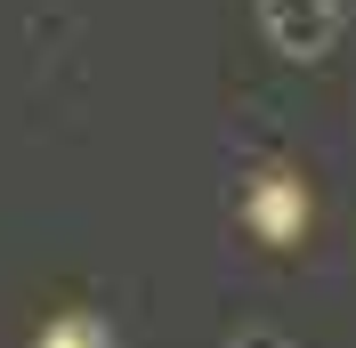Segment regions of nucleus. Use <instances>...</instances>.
I'll use <instances>...</instances> for the list:
<instances>
[{"label": "nucleus", "mask_w": 356, "mask_h": 348, "mask_svg": "<svg viewBox=\"0 0 356 348\" xmlns=\"http://www.w3.org/2000/svg\"><path fill=\"white\" fill-rule=\"evenodd\" d=\"M259 8H267L275 49H291V57H316L332 41V0H259Z\"/></svg>", "instance_id": "f257e3e1"}, {"label": "nucleus", "mask_w": 356, "mask_h": 348, "mask_svg": "<svg viewBox=\"0 0 356 348\" xmlns=\"http://www.w3.org/2000/svg\"><path fill=\"white\" fill-rule=\"evenodd\" d=\"M251 227H259L267 243H291L300 227H308V195H300L291 178H259V195H251Z\"/></svg>", "instance_id": "f03ea898"}, {"label": "nucleus", "mask_w": 356, "mask_h": 348, "mask_svg": "<svg viewBox=\"0 0 356 348\" xmlns=\"http://www.w3.org/2000/svg\"><path fill=\"white\" fill-rule=\"evenodd\" d=\"M41 348H113V340H106V324H97V316H81V308H73V316H57V324L41 332Z\"/></svg>", "instance_id": "7ed1b4c3"}]
</instances>
